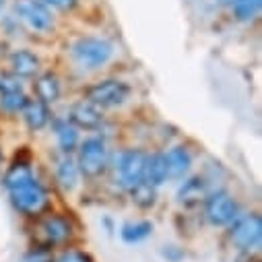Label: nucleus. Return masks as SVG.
I'll return each instance as SVG.
<instances>
[{"label": "nucleus", "mask_w": 262, "mask_h": 262, "mask_svg": "<svg viewBox=\"0 0 262 262\" xmlns=\"http://www.w3.org/2000/svg\"><path fill=\"white\" fill-rule=\"evenodd\" d=\"M207 199V182L201 176L186 180L178 190V203L184 207H196Z\"/></svg>", "instance_id": "obj_12"}, {"label": "nucleus", "mask_w": 262, "mask_h": 262, "mask_svg": "<svg viewBox=\"0 0 262 262\" xmlns=\"http://www.w3.org/2000/svg\"><path fill=\"white\" fill-rule=\"evenodd\" d=\"M77 165L85 178H99L110 165L105 141L95 137V139H87L85 143H81Z\"/></svg>", "instance_id": "obj_4"}, {"label": "nucleus", "mask_w": 262, "mask_h": 262, "mask_svg": "<svg viewBox=\"0 0 262 262\" xmlns=\"http://www.w3.org/2000/svg\"><path fill=\"white\" fill-rule=\"evenodd\" d=\"M54 128H56V137H58V145H60L62 153L64 155H71L79 147L77 128L69 120H56L54 122Z\"/></svg>", "instance_id": "obj_16"}, {"label": "nucleus", "mask_w": 262, "mask_h": 262, "mask_svg": "<svg viewBox=\"0 0 262 262\" xmlns=\"http://www.w3.org/2000/svg\"><path fill=\"white\" fill-rule=\"evenodd\" d=\"M163 157H165V167H167V180H182L188 176L190 165H192V157L188 149L173 147L167 153H163Z\"/></svg>", "instance_id": "obj_11"}, {"label": "nucleus", "mask_w": 262, "mask_h": 262, "mask_svg": "<svg viewBox=\"0 0 262 262\" xmlns=\"http://www.w3.org/2000/svg\"><path fill=\"white\" fill-rule=\"evenodd\" d=\"M15 91H23L21 79L17 75H13V73H0V95L15 93Z\"/></svg>", "instance_id": "obj_24"}, {"label": "nucleus", "mask_w": 262, "mask_h": 262, "mask_svg": "<svg viewBox=\"0 0 262 262\" xmlns=\"http://www.w3.org/2000/svg\"><path fill=\"white\" fill-rule=\"evenodd\" d=\"M75 128H83V130H95L103 124V112L99 105L81 99L77 103L71 105L69 110V118H67Z\"/></svg>", "instance_id": "obj_10"}, {"label": "nucleus", "mask_w": 262, "mask_h": 262, "mask_svg": "<svg viewBox=\"0 0 262 262\" xmlns=\"http://www.w3.org/2000/svg\"><path fill=\"white\" fill-rule=\"evenodd\" d=\"M229 239L239 250H256L262 239V219L258 213H250L244 217H235L229 223Z\"/></svg>", "instance_id": "obj_5"}, {"label": "nucleus", "mask_w": 262, "mask_h": 262, "mask_svg": "<svg viewBox=\"0 0 262 262\" xmlns=\"http://www.w3.org/2000/svg\"><path fill=\"white\" fill-rule=\"evenodd\" d=\"M54 262H93L89 254L81 252V250H64Z\"/></svg>", "instance_id": "obj_26"}, {"label": "nucleus", "mask_w": 262, "mask_h": 262, "mask_svg": "<svg viewBox=\"0 0 262 262\" xmlns=\"http://www.w3.org/2000/svg\"><path fill=\"white\" fill-rule=\"evenodd\" d=\"M145 182H149L151 186H161L163 182H167V167H165V157L163 153H153L147 155V163H145Z\"/></svg>", "instance_id": "obj_17"}, {"label": "nucleus", "mask_w": 262, "mask_h": 262, "mask_svg": "<svg viewBox=\"0 0 262 262\" xmlns=\"http://www.w3.org/2000/svg\"><path fill=\"white\" fill-rule=\"evenodd\" d=\"M27 103V97L23 91H15V93H5V95H0V105H3L5 112L9 114H17L25 107Z\"/></svg>", "instance_id": "obj_23"}, {"label": "nucleus", "mask_w": 262, "mask_h": 262, "mask_svg": "<svg viewBox=\"0 0 262 262\" xmlns=\"http://www.w3.org/2000/svg\"><path fill=\"white\" fill-rule=\"evenodd\" d=\"M39 237H41V246H48V248L67 244L73 237L71 219L64 215H48L39 223Z\"/></svg>", "instance_id": "obj_9"}, {"label": "nucleus", "mask_w": 262, "mask_h": 262, "mask_svg": "<svg viewBox=\"0 0 262 262\" xmlns=\"http://www.w3.org/2000/svg\"><path fill=\"white\" fill-rule=\"evenodd\" d=\"M0 163H3V153H0Z\"/></svg>", "instance_id": "obj_30"}, {"label": "nucleus", "mask_w": 262, "mask_h": 262, "mask_svg": "<svg viewBox=\"0 0 262 262\" xmlns=\"http://www.w3.org/2000/svg\"><path fill=\"white\" fill-rule=\"evenodd\" d=\"M130 196H133V203L141 209H151L157 203V188L151 186L149 182H141L135 188H130Z\"/></svg>", "instance_id": "obj_20"}, {"label": "nucleus", "mask_w": 262, "mask_h": 262, "mask_svg": "<svg viewBox=\"0 0 262 262\" xmlns=\"http://www.w3.org/2000/svg\"><path fill=\"white\" fill-rule=\"evenodd\" d=\"M56 178L64 190H73L79 180V165L71 155H64L56 165Z\"/></svg>", "instance_id": "obj_19"}, {"label": "nucleus", "mask_w": 262, "mask_h": 262, "mask_svg": "<svg viewBox=\"0 0 262 262\" xmlns=\"http://www.w3.org/2000/svg\"><path fill=\"white\" fill-rule=\"evenodd\" d=\"M3 182H5V186H7L9 192H11V190H15V188H19V186H25V184L33 182V169H31V165H29L27 161H15V163L7 169Z\"/></svg>", "instance_id": "obj_18"}, {"label": "nucleus", "mask_w": 262, "mask_h": 262, "mask_svg": "<svg viewBox=\"0 0 262 262\" xmlns=\"http://www.w3.org/2000/svg\"><path fill=\"white\" fill-rule=\"evenodd\" d=\"M33 89H35L37 99L43 101L46 105L56 103V101L60 99V81H58V77H56L54 73H46V75H41V77L35 81Z\"/></svg>", "instance_id": "obj_15"}, {"label": "nucleus", "mask_w": 262, "mask_h": 262, "mask_svg": "<svg viewBox=\"0 0 262 262\" xmlns=\"http://www.w3.org/2000/svg\"><path fill=\"white\" fill-rule=\"evenodd\" d=\"M5 5H7V0H0V11L5 9Z\"/></svg>", "instance_id": "obj_29"}, {"label": "nucleus", "mask_w": 262, "mask_h": 262, "mask_svg": "<svg viewBox=\"0 0 262 262\" xmlns=\"http://www.w3.org/2000/svg\"><path fill=\"white\" fill-rule=\"evenodd\" d=\"M163 256H165V258H169V260H178V258H182L184 254H182L178 248H173V246H171V248L163 250Z\"/></svg>", "instance_id": "obj_28"}, {"label": "nucleus", "mask_w": 262, "mask_h": 262, "mask_svg": "<svg viewBox=\"0 0 262 262\" xmlns=\"http://www.w3.org/2000/svg\"><path fill=\"white\" fill-rule=\"evenodd\" d=\"M145 163H147V153L139 149H126L120 151L114 157V173L116 180L122 188L130 190L137 184L145 182Z\"/></svg>", "instance_id": "obj_1"}, {"label": "nucleus", "mask_w": 262, "mask_h": 262, "mask_svg": "<svg viewBox=\"0 0 262 262\" xmlns=\"http://www.w3.org/2000/svg\"><path fill=\"white\" fill-rule=\"evenodd\" d=\"M23 262H54V258H52L48 246H37V248H33L31 252L25 254Z\"/></svg>", "instance_id": "obj_25"}, {"label": "nucleus", "mask_w": 262, "mask_h": 262, "mask_svg": "<svg viewBox=\"0 0 262 262\" xmlns=\"http://www.w3.org/2000/svg\"><path fill=\"white\" fill-rule=\"evenodd\" d=\"M46 7L58 9V11H73L77 7V0H39Z\"/></svg>", "instance_id": "obj_27"}, {"label": "nucleus", "mask_w": 262, "mask_h": 262, "mask_svg": "<svg viewBox=\"0 0 262 262\" xmlns=\"http://www.w3.org/2000/svg\"><path fill=\"white\" fill-rule=\"evenodd\" d=\"M237 215H239V207L227 192L219 190V192H213L211 196L207 194V199H205V217L209 219L211 225H217V227L229 225Z\"/></svg>", "instance_id": "obj_6"}, {"label": "nucleus", "mask_w": 262, "mask_h": 262, "mask_svg": "<svg viewBox=\"0 0 262 262\" xmlns=\"http://www.w3.org/2000/svg\"><path fill=\"white\" fill-rule=\"evenodd\" d=\"M114 46L101 37H83L73 46V58L81 69L95 71L112 58Z\"/></svg>", "instance_id": "obj_2"}, {"label": "nucleus", "mask_w": 262, "mask_h": 262, "mask_svg": "<svg viewBox=\"0 0 262 262\" xmlns=\"http://www.w3.org/2000/svg\"><path fill=\"white\" fill-rule=\"evenodd\" d=\"M9 62H11L13 75H17L19 79L21 77H33L39 71V58L33 52H29V50H17V52H13L11 58H9Z\"/></svg>", "instance_id": "obj_13"}, {"label": "nucleus", "mask_w": 262, "mask_h": 262, "mask_svg": "<svg viewBox=\"0 0 262 262\" xmlns=\"http://www.w3.org/2000/svg\"><path fill=\"white\" fill-rule=\"evenodd\" d=\"M229 5L233 9V17L242 23L252 21L260 11V0H231Z\"/></svg>", "instance_id": "obj_22"}, {"label": "nucleus", "mask_w": 262, "mask_h": 262, "mask_svg": "<svg viewBox=\"0 0 262 262\" xmlns=\"http://www.w3.org/2000/svg\"><path fill=\"white\" fill-rule=\"evenodd\" d=\"M21 114H23L25 124L29 126V130H41L50 124V110L39 99H27Z\"/></svg>", "instance_id": "obj_14"}, {"label": "nucleus", "mask_w": 262, "mask_h": 262, "mask_svg": "<svg viewBox=\"0 0 262 262\" xmlns=\"http://www.w3.org/2000/svg\"><path fill=\"white\" fill-rule=\"evenodd\" d=\"M15 13L33 31H50L54 25L50 9L39 0H15Z\"/></svg>", "instance_id": "obj_8"}, {"label": "nucleus", "mask_w": 262, "mask_h": 262, "mask_svg": "<svg viewBox=\"0 0 262 262\" xmlns=\"http://www.w3.org/2000/svg\"><path fill=\"white\" fill-rule=\"evenodd\" d=\"M153 233V223L151 221H139V223H126L122 227V239L126 244H139L147 239Z\"/></svg>", "instance_id": "obj_21"}, {"label": "nucleus", "mask_w": 262, "mask_h": 262, "mask_svg": "<svg viewBox=\"0 0 262 262\" xmlns=\"http://www.w3.org/2000/svg\"><path fill=\"white\" fill-rule=\"evenodd\" d=\"M11 203L19 213L29 215V217H37L50 207V196H48L46 188L33 180L25 186L11 190Z\"/></svg>", "instance_id": "obj_3"}, {"label": "nucleus", "mask_w": 262, "mask_h": 262, "mask_svg": "<svg viewBox=\"0 0 262 262\" xmlns=\"http://www.w3.org/2000/svg\"><path fill=\"white\" fill-rule=\"evenodd\" d=\"M130 95V87L122 81H114V79H107V81H101V83H95L91 85L87 91H85V99L99 105V107H114V105H122Z\"/></svg>", "instance_id": "obj_7"}]
</instances>
